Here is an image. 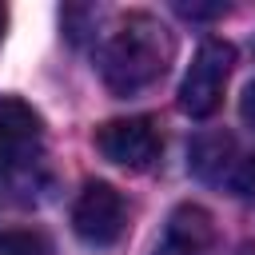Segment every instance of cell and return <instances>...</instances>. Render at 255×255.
I'll return each instance as SVG.
<instances>
[{"mask_svg": "<svg viewBox=\"0 0 255 255\" xmlns=\"http://www.w3.org/2000/svg\"><path fill=\"white\" fill-rule=\"evenodd\" d=\"M239 116H243V124L255 131V80L243 88V100H239Z\"/></svg>", "mask_w": 255, "mask_h": 255, "instance_id": "10", "label": "cell"}, {"mask_svg": "<svg viewBox=\"0 0 255 255\" xmlns=\"http://www.w3.org/2000/svg\"><path fill=\"white\" fill-rule=\"evenodd\" d=\"M227 187H231L239 199H255V155H243V159L231 167Z\"/></svg>", "mask_w": 255, "mask_h": 255, "instance_id": "9", "label": "cell"}, {"mask_svg": "<svg viewBox=\"0 0 255 255\" xmlns=\"http://www.w3.org/2000/svg\"><path fill=\"white\" fill-rule=\"evenodd\" d=\"M72 231L80 235V243H88L96 251L116 247L128 231V199L112 183L88 179L72 203Z\"/></svg>", "mask_w": 255, "mask_h": 255, "instance_id": "3", "label": "cell"}, {"mask_svg": "<svg viewBox=\"0 0 255 255\" xmlns=\"http://www.w3.org/2000/svg\"><path fill=\"white\" fill-rule=\"evenodd\" d=\"M215 251V219L199 203H179L167 215V227L151 255H211Z\"/></svg>", "mask_w": 255, "mask_h": 255, "instance_id": "6", "label": "cell"}, {"mask_svg": "<svg viewBox=\"0 0 255 255\" xmlns=\"http://www.w3.org/2000/svg\"><path fill=\"white\" fill-rule=\"evenodd\" d=\"M231 255H255V243H239V247H235Z\"/></svg>", "mask_w": 255, "mask_h": 255, "instance_id": "12", "label": "cell"}, {"mask_svg": "<svg viewBox=\"0 0 255 255\" xmlns=\"http://www.w3.org/2000/svg\"><path fill=\"white\" fill-rule=\"evenodd\" d=\"M175 56V40L167 24H159L151 12H131L116 24L100 52V76L112 96H135L151 88Z\"/></svg>", "mask_w": 255, "mask_h": 255, "instance_id": "1", "label": "cell"}, {"mask_svg": "<svg viewBox=\"0 0 255 255\" xmlns=\"http://www.w3.org/2000/svg\"><path fill=\"white\" fill-rule=\"evenodd\" d=\"M48 239L40 231H0V255H48Z\"/></svg>", "mask_w": 255, "mask_h": 255, "instance_id": "8", "label": "cell"}, {"mask_svg": "<svg viewBox=\"0 0 255 255\" xmlns=\"http://www.w3.org/2000/svg\"><path fill=\"white\" fill-rule=\"evenodd\" d=\"M179 12L191 16V20H199V16H223L227 4H179Z\"/></svg>", "mask_w": 255, "mask_h": 255, "instance_id": "11", "label": "cell"}, {"mask_svg": "<svg viewBox=\"0 0 255 255\" xmlns=\"http://www.w3.org/2000/svg\"><path fill=\"white\" fill-rule=\"evenodd\" d=\"M96 147L116 167L147 171L163 151V135L151 116H124V120H108L104 128H96Z\"/></svg>", "mask_w": 255, "mask_h": 255, "instance_id": "4", "label": "cell"}, {"mask_svg": "<svg viewBox=\"0 0 255 255\" xmlns=\"http://www.w3.org/2000/svg\"><path fill=\"white\" fill-rule=\"evenodd\" d=\"M4 28H8V8L0 4V40H4Z\"/></svg>", "mask_w": 255, "mask_h": 255, "instance_id": "13", "label": "cell"}, {"mask_svg": "<svg viewBox=\"0 0 255 255\" xmlns=\"http://www.w3.org/2000/svg\"><path fill=\"white\" fill-rule=\"evenodd\" d=\"M235 151V143H231V135H203V139H195V147H191V167H195V175H203V179H223V175H231V155Z\"/></svg>", "mask_w": 255, "mask_h": 255, "instance_id": "7", "label": "cell"}, {"mask_svg": "<svg viewBox=\"0 0 255 255\" xmlns=\"http://www.w3.org/2000/svg\"><path fill=\"white\" fill-rule=\"evenodd\" d=\"M231 68H235V48L227 40H203L179 84V112H187L191 120L215 116V108L223 104Z\"/></svg>", "mask_w": 255, "mask_h": 255, "instance_id": "2", "label": "cell"}, {"mask_svg": "<svg viewBox=\"0 0 255 255\" xmlns=\"http://www.w3.org/2000/svg\"><path fill=\"white\" fill-rule=\"evenodd\" d=\"M44 147V120L20 96H0V167L20 171Z\"/></svg>", "mask_w": 255, "mask_h": 255, "instance_id": "5", "label": "cell"}]
</instances>
